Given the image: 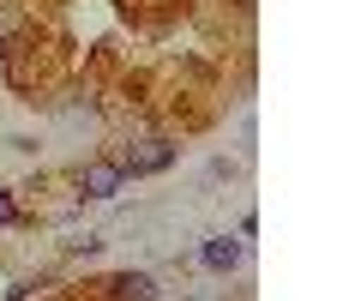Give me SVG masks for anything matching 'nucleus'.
<instances>
[{
  "label": "nucleus",
  "mask_w": 361,
  "mask_h": 301,
  "mask_svg": "<svg viewBox=\"0 0 361 301\" xmlns=\"http://www.w3.org/2000/svg\"><path fill=\"white\" fill-rule=\"evenodd\" d=\"M169 163H175V139H163V133H145V139H133L127 151L115 157V169L139 181V175H163Z\"/></svg>",
  "instance_id": "1"
},
{
  "label": "nucleus",
  "mask_w": 361,
  "mask_h": 301,
  "mask_svg": "<svg viewBox=\"0 0 361 301\" xmlns=\"http://www.w3.org/2000/svg\"><path fill=\"white\" fill-rule=\"evenodd\" d=\"M121 187H127V175L115 163H85V175H78V193L85 199H115Z\"/></svg>",
  "instance_id": "2"
},
{
  "label": "nucleus",
  "mask_w": 361,
  "mask_h": 301,
  "mask_svg": "<svg viewBox=\"0 0 361 301\" xmlns=\"http://www.w3.org/2000/svg\"><path fill=\"white\" fill-rule=\"evenodd\" d=\"M199 259H205V271H217V277H229L235 265H241V241H229V235H211L205 247H199Z\"/></svg>",
  "instance_id": "3"
},
{
  "label": "nucleus",
  "mask_w": 361,
  "mask_h": 301,
  "mask_svg": "<svg viewBox=\"0 0 361 301\" xmlns=\"http://www.w3.org/2000/svg\"><path fill=\"white\" fill-rule=\"evenodd\" d=\"M109 301H157V283L145 271H121L109 277Z\"/></svg>",
  "instance_id": "4"
},
{
  "label": "nucleus",
  "mask_w": 361,
  "mask_h": 301,
  "mask_svg": "<svg viewBox=\"0 0 361 301\" xmlns=\"http://www.w3.org/2000/svg\"><path fill=\"white\" fill-rule=\"evenodd\" d=\"M0 223H18V205H13V193H0Z\"/></svg>",
  "instance_id": "5"
},
{
  "label": "nucleus",
  "mask_w": 361,
  "mask_h": 301,
  "mask_svg": "<svg viewBox=\"0 0 361 301\" xmlns=\"http://www.w3.org/2000/svg\"><path fill=\"white\" fill-rule=\"evenodd\" d=\"M0 61H6V49H0Z\"/></svg>",
  "instance_id": "6"
}]
</instances>
